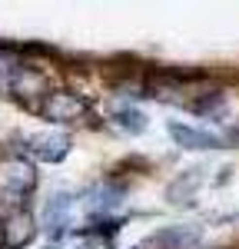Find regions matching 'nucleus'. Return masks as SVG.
Returning <instances> with one entry per match:
<instances>
[{
  "instance_id": "obj_8",
  "label": "nucleus",
  "mask_w": 239,
  "mask_h": 249,
  "mask_svg": "<svg viewBox=\"0 0 239 249\" xmlns=\"http://www.w3.org/2000/svg\"><path fill=\"white\" fill-rule=\"evenodd\" d=\"M196 239H199V230H193V226H170V230L156 232L150 243L159 249H186V246H193Z\"/></svg>"
},
{
  "instance_id": "obj_10",
  "label": "nucleus",
  "mask_w": 239,
  "mask_h": 249,
  "mask_svg": "<svg viewBox=\"0 0 239 249\" xmlns=\"http://www.w3.org/2000/svg\"><path fill=\"white\" fill-rule=\"evenodd\" d=\"M186 107H189L193 113H199V116H219L222 107H226V96L213 90V93H203V100H189Z\"/></svg>"
},
{
  "instance_id": "obj_9",
  "label": "nucleus",
  "mask_w": 239,
  "mask_h": 249,
  "mask_svg": "<svg viewBox=\"0 0 239 249\" xmlns=\"http://www.w3.org/2000/svg\"><path fill=\"white\" fill-rule=\"evenodd\" d=\"M110 120H113L117 130H123V133H130V136H139L146 130V116L139 113V110H133V107H117L110 113Z\"/></svg>"
},
{
  "instance_id": "obj_11",
  "label": "nucleus",
  "mask_w": 239,
  "mask_h": 249,
  "mask_svg": "<svg viewBox=\"0 0 239 249\" xmlns=\"http://www.w3.org/2000/svg\"><path fill=\"white\" fill-rule=\"evenodd\" d=\"M199 179H203V170H189L186 176H179L176 183H170V190H166V196H170L173 203H183L179 196H193V190L199 186Z\"/></svg>"
},
{
  "instance_id": "obj_5",
  "label": "nucleus",
  "mask_w": 239,
  "mask_h": 249,
  "mask_svg": "<svg viewBox=\"0 0 239 249\" xmlns=\"http://www.w3.org/2000/svg\"><path fill=\"white\" fill-rule=\"evenodd\" d=\"M7 93H14L17 100H27V103H34L37 96H50V87H47V77L40 73V70H34V67H20L17 73H14V80H10V90Z\"/></svg>"
},
{
  "instance_id": "obj_4",
  "label": "nucleus",
  "mask_w": 239,
  "mask_h": 249,
  "mask_svg": "<svg viewBox=\"0 0 239 249\" xmlns=\"http://www.w3.org/2000/svg\"><path fill=\"white\" fill-rule=\"evenodd\" d=\"M34 236H37L34 216L23 210H14L3 219V226H0V249H20V246H27Z\"/></svg>"
},
{
  "instance_id": "obj_2",
  "label": "nucleus",
  "mask_w": 239,
  "mask_h": 249,
  "mask_svg": "<svg viewBox=\"0 0 239 249\" xmlns=\"http://www.w3.org/2000/svg\"><path fill=\"white\" fill-rule=\"evenodd\" d=\"M34 186H37V173H34V166H30L27 160L10 156V160L0 163V190H7L14 199L27 196Z\"/></svg>"
},
{
  "instance_id": "obj_12",
  "label": "nucleus",
  "mask_w": 239,
  "mask_h": 249,
  "mask_svg": "<svg viewBox=\"0 0 239 249\" xmlns=\"http://www.w3.org/2000/svg\"><path fill=\"white\" fill-rule=\"evenodd\" d=\"M120 196H123V186H117V183L100 186V190H97V199H93V213H97V216H100V213L106 216V213L120 203Z\"/></svg>"
},
{
  "instance_id": "obj_1",
  "label": "nucleus",
  "mask_w": 239,
  "mask_h": 249,
  "mask_svg": "<svg viewBox=\"0 0 239 249\" xmlns=\"http://www.w3.org/2000/svg\"><path fill=\"white\" fill-rule=\"evenodd\" d=\"M37 113L50 123H77L90 113V100L83 93H70V90H53L47 100L37 103Z\"/></svg>"
},
{
  "instance_id": "obj_6",
  "label": "nucleus",
  "mask_w": 239,
  "mask_h": 249,
  "mask_svg": "<svg viewBox=\"0 0 239 249\" xmlns=\"http://www.w3.org/2000/svg\"><path fill=\"white\" fill-rule=\"evenodd\" d=\"M173 143L183 146V150H222V140L216 133H206V130H196V126H186V123H170L166 126Z\"/></svg>"
},
{
  "instance_id": "obj_3",
  "label": "nucleus",
  "mask_w": 239,
  "mask_h": 249,
  "mask_svg": "<svg viewBox=\"0 0 239 249\" xmlns=\"http://www.w3.org/2000/svg\"><path fill=\"white\" fill-rule=\"evenodd\" d=\"M23 150L30 156H37L43 163H60L70 153V136L67 133H30L23 136Z\"/></svg>"
},
{
  "instance_id": "obj_7",
  "label": "nucleus",
  "mask_w": 239,
  "mask_h": 249,
  "mask_svg": "<svg viewBox=\"0 0 239 249\" xmlns=\"http://www.w3.org/2000/svg\"><path fill=\"white\" fill-rule=\"evenodd\" d=\"M70 206H73L70 193H57V196L47 203V210H43V230H47V239H50V243H57L60 236L67 232V216H70Z\"/></svg>"
}]
</instances>
